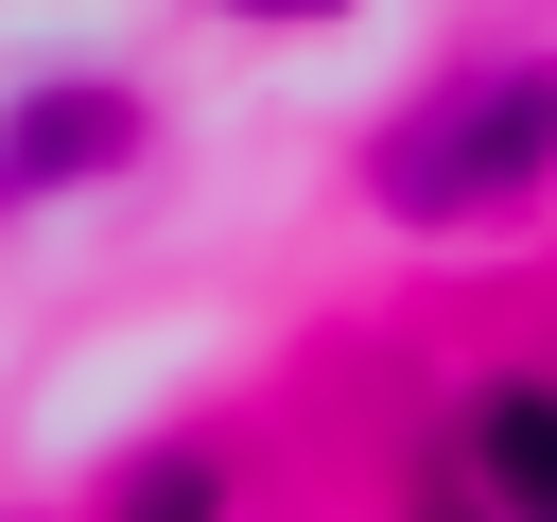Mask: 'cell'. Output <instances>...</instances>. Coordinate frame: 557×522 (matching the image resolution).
Returning <instances> with one entry per match:
<instances>
[{
	"mask_svg": "<svg viewBox=\"0 0 557 522\" xmlns=\"http://www.w3.org/2000/svg\"><path fill=\"white\" fill-rule=\"evenodd\" d=\"M470 470L505 487V522H557V400H540V383H505V400L470 418Z\"/></svg>",
	"mask_w": 557,
	"mask_h": 522,
	"instance_id": "3957f363",
	"label": "cell"
},
{
	"mask_svg": "<svg viewBox=\"0 0 557 522\" xmlns=\"http://www.w3.org/2000/svg\"><path fill=\"white\" fill-rule=\"evenodd\" d=\"M435 522H453V505H435Z\"/></svg>",
	"mask_w": 557,
	"mask_h": 522,
	"instance_id": "8992f818",
	"label": "cell"
},
{
	"mask_svg": "<svg viewBox=\"0 0 557 522\" xmlns=\"http://www.w3.org/2000/svg\"><path fill=\"white\" fill-rule=\"evenodd\" d=\"M244 17H348V0H244Z\"/></svg>",
	"mask_w": 557,
	"mask_h": 522,
	"instance_id": "5b68a950",
	"label": "cell"
},
{
	"mask_svg": "<svg viewBox=\"0 0 557 522\" xmlns=\"http://www.w3.org/2000/svg\"><path fill=\"white\" fill-rule=\"evenodd\" d=\"M104 157H139V87H35V104L0 122V209L70 191V174H104Z\"/></svg>",
	"mask_w": 557,
	"mask_h": 522,
	"instance_id": "7a4b0ae2",
	"label": "cell"
},
{
	"mask_svg": "<svg viewBox=\"0 0 557 522\" xmlns=\"http://www.w3.org/2000/svg\"><path fill=\"white\" fill-rule=\"evenodd\" d=\"M557 174V70H470V87H435L383 157H366V191L400 209V226H487V209H522Z\"/></svg>",
	"mask_w": 557,
	"mask_h": 522,
	"instance_id": "6da1fadb",
	"label": "cell"
},
{
	"mask_svg": "<svg viewBox=\"0 0 557 522\" xmlns=\"http://www.w3.org/2000/svg\"><path fill=\"white\" fill-rule=\"evenodd\" d=\"M139 522H209V470H157V487H139Z\"/></svg>",
	"mask_w": 557,
	"mask_h": 522,
	"instance_id": "277c9868",
	"label": "cell"
}]
</instances>
